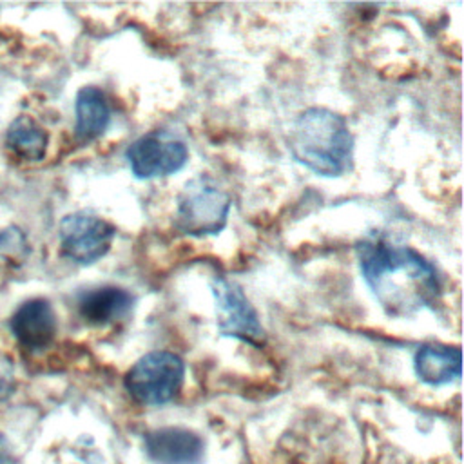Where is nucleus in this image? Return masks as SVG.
<instances>
[{
	"label": "nucleus",
	"instance_id": "f257e3e1",
	"mask_svg": "<svg viewBox=\"0 0 464 464\" xmlns=\"http://www.w3.org/2000/svg\"><path fill=\"white\" fill-rule=\"evenodd\" d=\"M357 257L362 279L386 314L410 315L439 303V274L415 248L373 234L357 245Z\"/></svg>",
	"mask_w": 464,
	"mask_h": 464
},
{
	"label": "nucleus",
	"instance_id": "2eb2a0df",
	"mask_svg": "<svg viewBox=\"0 0 464 464\" xmlns=\"http://www.w3.org/2000/svg\"><path fill=\"white\" fill-rule=\"evenodd\" d=\"M13 388V366L11 361L0 353V399L9 395Z\"/></svg>",
	"mask_w": 464,
	"mask_h": 464
},
{
	"label": "nucleus",
	"instance_id": "0eeeda50",
	"mask_svg": "<svg viewBox=\"0 0 464 464\" xmlns=\"http://www.w3.org/2000/svg\"><path fill=\"white\" fill-rule=\"evenodd\" d=\"M114 236L116 228L107 219L87 210L67 214L60 223L62 254L80 265H91L103 257Z\"/></svg>",
	"mask_w": 464,
	"mask_h": 464
},
{
	"label": "nucleus",
	"instance_id": "39448f33",
	"mask_svg": "<svg viewBox=\"0 0 464 464\" xmlns=\"http://www.w3.org/2000/svg\"><path fill=\"white\" fill-rule=\"evenodd\" d=\"M125 158L136 178L152 179L181 170L188 160V149L169 130H150L129 145Z\"/></svg>",
	"mask_w": 464,
	"mask_h": 464
},
{
	"label": "nucleus",
	"instance_id": "423d86ee",
	"mask_svg": "<svg viewBox=\"0 0 464 464\" xmlns=\"http://www.w3.org/2000/svg\"><path fill=\"white\" fill-rule=\"evenodd\" d=\"M210 290L216 301L218 330L221 335L261 346L265 343V330L243 288L223 276H216L210 283Z\"/></svg>",
	"mask_w": 464,
	"mask_h": 464
},
{
	"label": "nucleus",
	"instance_id": "20e7f679",
	"mask_svg": "<svg viewBox=\"0 0 464 464\" xmlns=\"http://www.w3.org/2000/svg\"><path fill=\"white\" fill-rule=\"evenodd\" d=\"M185 364L179 355L167 350H154L141 355L125 373L129 395L147 406H161L176 397L183 384Z\"/></svg>",
	"mask_w": 464,
	"mask_h": 464
},
{
	"label": "nucleus",
	"instance_id": "4468645a",
	"mask_svg": "<svg viewBox=\"0 0 464 464\" xmlns=\"http://www.w3.org/2000/svg\"><path fill=\"white\" fill-rule=\"evenodd\" d=\"M0 256L5 259H24L27 256V241L18 228L0 230Z\"/></svg>",
	"mask_w": 464,
	"mask_h": 464
},
{
	"label": "nucleus",
	"instance_id": "9b49d317",
	"mask_svg": "<svg viewBox=\"0 0 464 464\" xmlns=\"http://www.w3.org/2000/svg\"><path fill=\"white\" fill-rule=\"evenodd\" d=\"M413 366L422 382L431 386L448 384L460 377V350L439 343L422 344L415 352Z\"/></svg>",
	"mask_w": 464,
	"mask_h": 464
},
{
	"label": "nucleus",
	"instance_id": "ddd939ff",
	"mask_svg": "<svg viewBox=\"0 0 464 464\" xmlns=\"http://www.w3.org/2000/svg\"><path fill=\"white\" fill-rule=\"evenodd\" d=\"M47 132L31 116H18L5 132L7 149L24 161H38L47 150Z\"/></svg>",
	"mask_w": 464,
	"mask_h": 464
},
{
	"label": "nucleus",
	"instance_id": "f8f14e48",
	"mask_svg": "<svg viewBox=\"0 0 464 464\" xmlns=\"http://www.w3.org/2000/svg\"><path fill=\"white\" fill-rule=\"evenodd\" d=\"M76 138L82 141H92L100 138L111 121V107L109 102L98 87L87 85L78 91L76 103Z\"/></svg>",
	"mask_w": 464,
	"mask_h": 464
},
{
	"label": "nucleus",
	"instance_id": "7ed1b4c3",
	"mask_svg": "<svg viewBox=\"0 0 464 464\" xmlns=\"http://www.w3.org/2000/svg\"><path fill=\"white\" fill-rule=\"evenodd\" d=\"M230 194L210 176L190 178L178 194L174 225L188 236L219 234L228 219Z\"/></svg>",
	"mask_w": 464,
	"mask_h": 464
},
{
	"label": "nucleus",
	"instance_id": "f03ea898",
	"mask_svg": "<svg viewBox=\"0 0 464 464\" xmlns=\"http://www.w3.org/2000/svg\"><path fill=\"white\" fill-rule=\"evenodd\" d=\"M292 156L312 172L326 178L343 176L352 169L353 136L346 120L324 107L303 111L288 132Z\"/></svg>",
	"mask_w": 464,
	"mask_h": 464
},
{
	"label": "nucleus",
	"instance_id": "1a4fd4ad",
	"mask_svg": "<svg viewBox=\"0 0 464 464\" xmlns=\"http://www.w3.org/2000/svg\"><path fill=\"white\" fill-rule=\"evenodd\" d=\"M11 332L29 350L49 346L56 334V315L49 301L36 297L20 304L11 317Z\"/></svg>",
	"mask_w": 464,
	"mask_h": 464
},
{
	"label": "nucleus",
	"instance_id": "dca6fc26",
	"mask_svg": "<svg viewBox=\"0 0 464 464\" xmlns=\"http://www.w3.org/2000/svg\"><path fill=\"white\" fill-rule=\"evenodd\" d=\"M7 460H9V444L5 437L0 435V464H7Z\"/></svg>",
	"mask_w": 464,
	"mask_h": 464
},
{
	"label": "nucleus",
	"instance_id": "9d476101",
	"mask_svg": "<svg viewBox=\"0 0 464 464\" xmlns=\"http://www.w3.org/2000/svg\"><path fill=\"white\" fill-rule=\"evenodd\" d=\"M134 306V295L120 286H98L83 292L78 299V314L94 326L112 324L125 319Z\"/></svg>",
	"mask_w": 464,
	"mask_h": 464
},
{
	"label": "nucleus",
	"instance_id": "6e6552de",
	"mask_svg": "<svg viewBox=\"0 0 464 464\" xmlns=\"http://www.w3.org/2000/svg\"><path fill=\"white\" fill-rule=\"evenodd\" d=\"M143 446L152 464H201L205 455L203 439L196 431L179 426L149 431Z\"/></svg>",
	"mask_w": 464,
	"mask_h": 464
}]
</instances>
